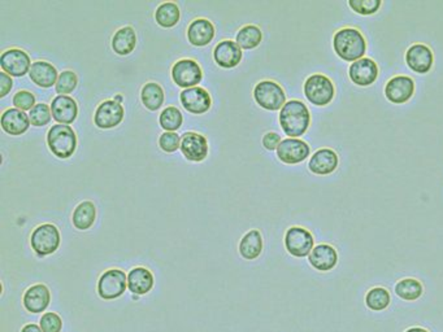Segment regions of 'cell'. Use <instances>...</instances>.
Masks as SVG:
<instances>
[{
  "instance_id": "obj_1",
  "label": "cell",
  "mask_w": 443,
  "mask_h": 332,
  "mask_svg": "<svg viewBox=\"0 0 443 332\" xmlns=\"http://www.w3.org/2000/svg\"><path fill=\"white\" fill-rule=\"evenodd\" d=\"M311 124V114L307 105L301 100H290L279 112V125L290 138H299L306 133Z\"/></svg>"
},
{
  "instance_id": "obj_2",
  "label": "cell",
  "mask_w": 443,
  "mask_h": 332,
  "mask_svg": "<svg viewBox=\"0 0 443 332\" xmlns=\"http://www.w3.org/2000/svg\"><path fill=\"white\" fill-rule=\"evenodd\" d=\"M333 47L339 58L348 63L363 59L367 52V42L359 30L353 28L341 29L334 34Z\"/></svg>"
},
{
  "instance_id": "obj_3",
  "label": "cell",
  "mask_w": 443,
  "mask_h": 332,
  "mask_svg": "<svg viewBox=\"0 0 443 332\" xmlns=\"http://www.w3.org/2000/svg\"><path fill=\"white\" fill-rule=\"evenodd\" d=\"M48 148L59 159H68L75 154L77 136L75 130L69 125H53L47 133Z\"/></svg>"
},
{
  "instance_id": "obj_4",
  "label": "cell",
  "mask_w": 443,
  "mask_h": 332,
  "mask_svg": "<svg viewBox=\"0 0 443 332\" xmlns=\"http://www.w3.org/2000/svg\"><path fill=\"white\" fill-rule=\"evenodd\" d=\"M334 85L324 74H314L304 82V95L308 102L317 107H325L334 97Z\"/></svg>"
},
{
  "instance_id": "obj_5",
  "label": "cell",
  "mask_w": 443,
  "mask_h": 332,
  "mask_svg": "<svg viewBox=\"0 0 443 332\" xmlns=\"http://www.w3.org/2000/svg\"><path fill=\"white\" fill-rule=\"evenodd\" d=\"M31 248L38 256L45 257L48 255H53V252H56L59 248L60 232L58 227L51 223L41 225L31 232Z\"/></svg>"
},
{
  "instance_id": "obj_6",
  "label": "cell",
  "mask_w": 443,
  "mask_h": 332,
  "mask_svg": "<svg viewBox=\"0 0 443 332\" xmlns=\"http://www.w3.org/2000/svg\"><path fill=\"white\" fill-rule=\"evenodd\" d=\"M256 103L267 111L282 109L286 104V94L284 89L273 81L259 82L254 89Z\"/></svg>"
},
{
  "instance_id": "obj_7",
  "label": "cell",
  "mask_w": 443,
  "mask_h": 332,
  "mask_svg": "<svg viewBox=\"0 0 443 332\" xmlns=\"http://www.w3.org/2000/svg\"><path fill=\"white\" fill-rule=\"evenodd\" d=\"M128 286V277L122 270L110 269L99 278L98 294L105 300H113L124 295Z\"/></svg>"
},
{
  "instance_id": "obj_8",
  "label": "cell",
  "mask_w": 443,
  "mask_h": 332,
  "mask_svg": "<svg viewBox=\"0 0 443 332\" xmlns=\"http://www.w3.org/2000/svg\"><path fill=\"white\" fill-rule=\"evenodd\" d=\"M314 244L315 239L307 229L294 226L286 231V250L294 257H307L314 250Z\"/></svg>"
},
{
  "instance_id": "obj_9",
  "label": "cell",
  "mask_w": 443,
  "mask_h": 332,
  "mask_svg": "<svg viewBox=\"0 0 443 332\" xmlns=\"http://www.w3.org/2000/svg\"><path fill=\"white\" fill-rule=\"evenodd\" d=\"M173 81L180 87L191 89L196 87L203 78L202 68L194 60L182 59L177 61L172 68Z\"/></svg>"
},
{
  "instance_id": "obj_10",
  "label": "cell",
  "mask_w": 443,
  "mask_h": 332,
  "mask_svg": "<svg viewBox=\"0 0 443 332\" xmlns=\"http://www.w3.org/2000/svg\"><path fill=\"white\" fill-rule=\"evenodd\" d=\"M31 65L29 55L18 48L7 50L1 53L0 58V67L11 77H23L31 72Z\"/></svg>"
},
{
  "instance_id": "obj_11",
  "label": "cell",
  "mask_w": 443,
  "mask_h": 332,
  "mask_svg": "<svg viewBox=\"0 0 443 332\" xmlns=\"http://www.w3.org/2000/svg\"><path fill=\"white\" fill-rule=\"evenodd\" d=\"M309 146L304 141H301L298 138H287L285 141H281L277 148L278 159L282 163L299 164L304 161L309 156Z\"/></svg>"
},
{
  "instance_id": "obj_12",
  "label": "cell",
  "mask_w": 443,
  "mask_h": 332,
  "mask_svg": "<svg viewBox=\"0 0 443 332\" xmlns=\"http://www.w3.org/2000/svg\"><path fill=\"white\" fill-rule=\"evenodd\" d=\"M181 151L190 161H203L208 155V141L202 134L188 132L181 139Z\"/></svg>"
},
{
  "instance_id": "obj_13",
  "label": "cell",
  "mask_w": 443,
  "mask_h": 332,
  "mask_svg": "<svg viewBox=\"0 0 443 332\" xmlns=\"http://www.w3.org/2000/svg\"><path fill=\"white\" fill-rule=\"evenodd\" d=\"M415 82L407 75H397L386 83L385 95L393 104H405L412 97Z\"/></svg>"
},
{
  "instance_id": "obj_14",
  "label": "cell",
  "mask_w": 443,
  "mask_h": 332,
  "mask_svg": "<svg viewBox=\"0 0 443 332\" xmlns=\"http://www.w3.org/2000/svg\"><path fill=\"white\" fill-rule=\"evenodd\" d=\"M124 107L120 103L114 100H105L103 103L99 104L94 121L95 125L100 129H112L117 125H120L121 121L124 119Z\"/></svg>"
},
{
  "instance_id": "obj_15",
  "label": "cell",
  "mask_w": 443,
  "mask_h": 332,
  "mask_svg": "<svg viewBox=\"0 0 443 332\" xmlns=\"http://www.w3.org/2000/svg\"><path fill=\"white\" fill-rule=\"evenodd\" d=\"M434 56L428 45L416 43L406 52V63L415 73L425 74L433 67Z\"/></svg>"
},
{
  "instance_id": "obj_16",
  "label": "cell",
  "mask_w": 443,
  "mask_h": 332,
  "mask_svg": "<svg viewBox=\"0 0 443 332\" xmlns=\"http://www.w3.org/2000/svg\"><path fill=\"white\" fill-rule=\"evenodd\" d=\"M348 75L353 83L365 87L375 83L378 77V67L373 60L363 58L350 65Z\"/></svg>"
},
{
  "instance_id": "obj_17",
  "label": "cell",
  "mask_w": 443,
  "mask_h": 332,
  "mask_svg": "<svg viewBox=\"0 0 443 332\" xmlns=\"http://www.w3.org/2000/svg\"><path fill=\"white\" fill-rule=\"evenodd\" d=\"M181 103L185 107V109L194 114H202L208 111L212 105L210 96L203 87H191L185 89L181 92Z\"/></svg>"
},
{
  "instance_id": "obj_18",
  "label": "cell",
  "mask_w": 443,
  "mask_h": 332,
  "mask_svg": "<svg viewBox=\"0 0 443 332\" xmlns=\"http://www.w3.org/2000/svg\"><path fill=\"white\" fill-rule=\"evenodd\" d=\"M338 155L331 148H321L316 151L314 156L309 159L308 168L319 176H328L338 168Z\"/></svg>"
},
{
  "instance_id": "obj_19",
  "label": "cell",
  "mask_w": 443,
  "mask_h": 332,
  "mask_svg": "<svg viewBox=\"0 0 443 332\" xmlns=\"http://www.w3.org/2000/svg\"><path fill=\"white\" fill-rule=\"evenodd\" d=\"M308 261L319 272H331L338 264V253L329 244H319L311 252Z\"/></svg>"
},
{
  "instance_id": "obj_20",
  "label": "cell",
  "mask_w": 443,
  "mask_h": 332,
  "mask_svg": "<svg viewBox=\"0 0 443 332\" xmlns=\"http://www.w3.org/2000/svg\"><path fill=\"white\" fill-rule=\"evenodd\" d=\"M53 117L56 122L68 125L72 124L78 114V105L73 97L68 95H58L51 104Z\"/></svg>"
},
{
  "instance_id": "obj_21",
  "label": "cell",
  "mask_w": 443,
  "mask_h": 332,
  "mask_svg": "<svg viewBox=\"0 0 443 332\" xmlns=\"http://www.w3.org/2000/svg\"><path fill=\"white\" fill-rule=\"evenodd\" d=\"M213 58L220 67L230 69L240 64L242 60V50L237 42L223 41L215 47Z\"/></svg>"
},
{
  "instance_id": "obj_22",
  "label": "cell",
  "mask_w": 443,
  "mask_h": 332,
  "mask_svg": "<svg viewBox=\"0 0 443 332\" xmlns=\"http://www.w3.org/2000/svg\"><path fill=\"white\" fill-rule=\"evenodd\" d=\"M51 300L50 289L45 284H36L28 288L23 295V306L31 313H42L47 309Z\"/></svg>"
},
{
  "instance_id": "obj_23",
  "label": "cell",
  "mask_w": 443,
  "mask_h": 332,
  "mask_svg": "<svg viewBox=\"0 0 443 332\" xmlns=\"http://www.w3.org/2000/svg\"><path fill=\"white\" fill-rule=\"evenodd\" d=\"M31 126V119L23 111L17 108L7 109L1 114V127L11 135H21Z\"/></svg>"
},
{
  "instance_id": "obj_24",
  "label": "cell",
  "mask_w": 443,
  "mask_h": 332,
  "mask_svg": "<svg viewBox=\"0 0 443 332\" xmlns=\"http://www.w3.org/2000/svg\"><path fill=\"white\" fill-rule=\"evenodd\" d=\"M215 37V26L206 18H196L188 25V42L196 47H203L212 42Z\"/></svg>"
},
{
  "instance_id": "obj_25",
  "label": "cell",
  "mask_w": 443,
  "mask_h": 332,
  "mask_svg": "<svg viewBox=\"0 0 443 332\" xmlns=\"http://www.w3.org/2000/svg\"><path fill=\"white\" fill-rule=\"evenodd\" d=\"M29 77L36 85L41 86V87H46V89L53 87V85H56V82L59 80L56 68L47 61L33 63L31 72H29Z\"/></svg>"
},
{
  "instance_id": "obj_26",
  "label": "cell",
  "mask_w": 443,
  "mask_h": 332,
  "mask_svg": "<svg viewBox=\"0 0 443 332\" xmlns=\"http://www.w3.org/2000/svg\"><path fill=\"white\" fill-rule=\"evenodd\" d=\"M128 287L136 295H146L154 287V275L146 267H134L128 275Z\"/></svg>"
},
{
  "instance_id": "obj_27",
  "label": "cell",
  "mask_w": 443,
  "mask_h": 332,
  "mask_svg": "<svg viewBox=\"0 0 443 332\" xmlns=\"http://www.w3.org/2000/svg\"><path fill=\"white\" fill-rule=\"evenodd\" d=\"M137 34L133 28L125 26L117 30L112 37V50L117 55L125 56L136 48Z\"/></svg>"
},
{
  "instance_id": "obj_28",
  "label": "cell",
  "mask_w": 443,
  "mask_h": 332,
  "mask_svg": "<svg viewBox=\"0 0 443 332\" xmlns=\"http://www.w3.org/2000/svg\"><path fill=\"white\" fill-rule=\"evenodd\" d=\"M263 252V237L259 230L248 231L242 237L240 243V253L243 259H255Z\"/></svg>"
},
{
  "instance_id": "obj_29",
  "label": "cell",
  "mask_w": 443,
  "mask_h": 332,
  "mask_svg": "<svg viewBox=\"0 0 443 332\" xmlns=\"http://www.w3.org/2000/svg\"><path fill=\"white\" fill-rule=\"evenodd\" d=\"M95 218H97V208L94 205V203L83 201L75 208L72 221L75 229L83 231L90 229L95 222Z\"/></svg>"
},
{
  "instance_id": "obj_30",
  "label": "cell",
  "mask_w": 443,
  "mask_h": 332,
  "mask_svg": "<svg viewBox=\"0 0 443 332\" xmlns=\"http://www.w3.org/2000/svg\"><path fill=\"white\" fill-rule=\"evenodd\" d=\"M143 104L150 111H158L164 103V91L161 86L155 82L146 83L141 91Z\"/></svg>"
},
{
  "instance_id": "obj_31",
  "label": "cell",
  "mask_w": 443,
  "mask_h": 332,
  "mask_svg": "<svg viewBox=\"0 0 443 332\" xmlns=\"http://www.w3.org/2000/svg\"><path fill=\"white\" fill-rule=\"evenodd\" d=\"M155 18L160 26L172 28L180 21V8L173 1H166L159 6Z\"/></svg>"
},
{
  "instance_id": "obj_32",
  "label": "cell",
  "mask_w": 443,
  "mask_h": 332,
  "mask_svg": "<svg viewBox=\"0 0 443 332\" xmlns=\"http://www.w3.org/2000/svg\"><path fill=\"white\" fill-rule=\"evenodd\" d=\"M263 39V33L255 25H246L237 33L235 42L238 43L240 48L245 50H252L260 45Z\"/></svg>"
},
{
  "instance_id": "obj_33",
  "label": "cell",
  "mask_w": 443,
  "mask_h": 332,
  "mask_svg": "<svg viewBox=\"0 0 443 332\" xmlns=\"http://www.w3.org/2000/svg\"><path fill=\"white\" fill-rule=\"evenodd\" d=\"M422 292H424L422 284L412 278L398 282L395 286V294L406 301H416L417 299H420Z\"/></svg>"
},
{
  "instance_id": "obj_34",
  "label": "cell",
  "mask_w": 443,
  "mask_h": 332,
  "mask_svg": "<svg viewBox=\"0 0 443 332\" xmlns=\"http://www.w3.org/2000/svg\"><path fill=\"white\" fill-rule=\"evenodd\" d=\"M390 301L389 291L383 287L373 288L365 296V304L373 311H383L390 305Z\"/></svg>"
},
{
  "instance_id": "obj_35",
  "label": "cell",
  "mask_w": 443,
  "mask_h": 332,
  "mask_svg": "<svg viewBox=\"0 0 443 332\" xmlns=\"http://www.w3.org/2000/svg\"><path fill=\"white\" fill-rule=\"evenodd\" d=\"M159 121H160V125L164 130L169 132V133H173V132L180 129L183 117H182V113H181L178 108L168 107L164 111L161 112Z\"/></svg>"
},
{
  "instance_id": "obj_36",
  "label": "cell",
  "mask_w": 443,
  "mask_h": 332,
  "mask_svg": "<svg viewBox=\"0 0 443 332\" xmlns=\"http://www.w3.org/2000/svg\"><path fill=\"white\" fill-rule=\"evenodd\" d=\"M51 116H53L51 107L45 103L36 104V107L29 112L31 125L38 127L47 125L51 121Z\"/></svg>"
},
{
  "instance_id": "obj_37",
  "label": "cell",
  "mask_w": 443,
  "mask_h": 332,
  "mask_svg": "<svg viewBox=\"0 0 443 332\" xmlns=\"http://www.w3.org/2000/svg\"><path fill=\"white\" fill-rule=\"evenodd\" d=\"M381 4V0H348V7L363 16L375 15Z\"/></svg>"
},
{
  "instance_id": "obj_38",
  "label": "cell",
  "mask_w": 443,
  "mask_h": 332,
  "mask_svg": "<svg viewBox=\"0 0 443 332\" xmlns=\"http://www.w3.org/2000/svg\"><path fill=\"white\" fill-rule=\"evenodd\" d=\"M77 83H78L77 74L75 72H72V70H65V72H63L59 75V80L55 85V89L61 95L70 94L77 87Z\"/></svg>"
},
{
  "instance_id": "obj_39",
  "label": "cell",
  "mask_w": 443,
  "mask_h": 332,
  "mask_svg": "<svg viewBox=\"0 0 443 332\" xmlns=\"http://www.w3.org/2000/svg\"><path fill=\"white\" fill-rule=\"evenodd\" d=\"M14 104L20 111H31L36 107V96L29 91L21 90L14 96Z\"/></svg>"
},
{
  "instance_id": "obj_40",
  "label": "cell",
  "mask_w": 443,
  "mask_h": 332,
  "mask_svg": "<svg viewBox=\"0 0 443 332\" xmlns=\"http://www.w3.org/2000/svg\"><path fill=\"white\" fill-rule=\"evenodd\" d=\"M41 328L43 332H60L63 321L56 313H45L41 318Z\"/></svg>"
},
{
  "instance_id": "obj_41",
  "label": "cell",
  "mask_w": 443,
  "mask_h": 332,
  "mask_svg": "<svg viewBox=\"0 0 443 332\" xmlns=\"http://www.w3.org/2000/svg\"><path fill=\"white\" fill-rule=\"evenodd\" d=\"M159 146L166 152H174V151H177L178 148H181L180 135L166 132V133L160 135Z\"/></svg>"
},
{
  "instance_id": "obj_42",
  "label": "cell",
  "mask_w": 443,
  "mask_h": 332,
  "mask_svg": "<svg viewBox=\"0 0 443 332\" xmlns=\"http://www.w3.org/2000/svg\"><path fill=\"white\" fill-rule=\"evenodd\" d=\"M281 136L277 133H267L263 136V146L268 151H274L277 149L279 143H281Z\"/></svg>"
},
{
  "instance_id": "obj_43",
  "label": "cell",
  "mask_w": 443,
  "mask_h": 332,
  "mask_svg": "<svg viewBox=\"0 0 443 332\" xmlns=\"http://www.w3.org/2000/svg\"><path fill=\"white\" fill-rule=\"evenodd\" d=\"M12 86H14V81H12L11 75L6 73V72H1L0 73V87H1L0 96L3 97V96L7 95L8 92L12 89Z\"/></svg>"
},
{
  "instance_id": "obj_44",
  "label": "cell",
  "mask_w": 443,
  "mask_h": 332,
  "mask_svg": "<svg viewBox=\"0 0 443 332\" xmlns=\"http://www.w3.org/2000/svg\"><path fill=\"white\" fill-rule=\"evenodd\" d=\"M21 332H43V331H42V328H41L39 326L33 325V323H31V325L25 326L23 330H21Z\"/></svg>"
},
{
  "instance_id": "obj_45",
  "label": "cell",
  "mask_w": 443,
  "mask_h": 332,
  "mask_svg": "<svg viewBox=\"0 0 443 332\" xmlns=\"http://www.w3.org/2000/svg\"><path fill=\"white\" fill-rule=\"evenodd\" d=\"M406 332H429L425 330V328H421V327H413V328H410V330H407Z\"/></svg>"
},
{
  "instance_id": "obj_46",
  "label": "cell",
  "mask_w": 443,
  "mask_h": 332,
  "mask_svg": "<svg viewBox=\"0 0 443 332\" xmlns=\"http://www.w3.org/2000/svg\"><path fill=\"white\" fill-rule=\"evenodd\" d=\"M122 100H124V97H122V95H120V94H119V95H116L114 96V102H117V103H122Z\"/></svg>"
}]
</instances>
